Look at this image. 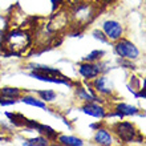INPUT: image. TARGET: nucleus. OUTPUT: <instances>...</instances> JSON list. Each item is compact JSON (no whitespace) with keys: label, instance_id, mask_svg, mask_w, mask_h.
Wrapping results in <instances>:
<instances>
[{"label":"nucleus","instance_id":"nucleus-1","mask_svg":"<svg viewBox=\"0 0 146 146\" xmlns=\"http://www.w3.org/2000/svg\"><path fill=\"white\" fill-rule=\"evenodd\" d=\"M32 46V33L24 28H11L4 35L3 52L21 56Z\"/></svg>","mask_w":146,"mask_h":146},{"label":"nucleus","instance_id":"nucleus-2","mask_svg":"<svg viewBox=\"0 0 146 146\" xmlns=\"http://www.w3.org/2000/svg\"><path fill=\"white\" fill-rule=\"evenodd\" d=\"M97 12H98L97 4L89 1H78L69 11L70 25H73L76 29H82L96 19Z\"/></svg>","mask_w":146,"mask_h":146},{"label":"nucleus","instance_id":"nucleus-3","mask_svg":"<svg viewBox=\"0 0 146 146\" xmlns=\"http://www.w3.org/2000/svg\"><path fill=\"white\" fill-rule=\"evenodd\" d=\"M111 131L114 134L115 139H118L123 143L133 142L135 139H141L139 131L137 130L134 123L129 122V121H118L115 125L111 127Z\"/></svg>","mask_w":146,"mask_h":146},{"label":"nucleus","instance_id":"nucleus-4","mask_svg":"<svg viewBox=\"0 0 146 146\" xmlns=\"http://www.w3.org/2000/svg\"><path fill=\"white\" fill-rule=\"evenodd\" d=\"M90 86L94 90L97 96L100 98H111L113 94L115 92L114 84L113 81L110 80V77L106 74V73H102L100 76H97L94 80H92L90 82Z\"/></svg>","mask_w":146,"mask_h":146},{"label":"nucleus","instance_id":"nucleus-5","mask_svg":"<svg viewBox=\"0 0 146 146\" xmlns=\"http://www.w3.org/2000/svg\"><path fill=\"white\" fill-rule=\"evenodd\" d=\"M114 52L119 58H126L130 61H137L141 56L138 46L125 37L119 38L114 42Z\"/></svg>","mask_w":146,"mask_h":146},{"label":"nucleus","instance_id":"nucleus-6","mask_svg":"<svg viewBox=\"0 0 146 146\" xmlns=\"http://www.w3.org/2000/svg\"><path fill=\"white\" fill-rule=\"evenodd\" d=\"M101 31L105 35L106 40L111 42H115L117 40L122 38L125 36V27L121 21L115 19H108L101 23Z\"/></svg>","mask_w":146,"mask_h":146},{"label":"nucleus","instance_id":"nucleus-7","mask_svg":"<svg viewBox=\"0 0 146 146\" xmlns=\"http://www.w3.org/2000/svg\"><path fill=\"white\" fill-rule=\"evenodd\" d=\"M70 25V19H69V11L65 12H57L54 13L50 20L46 23V27L54 35H60L61 32H64L65 29H68V27Z\"/></svg>","mask_w":146,"mask_h":146},{"label":"nucleus","instance_id":"nucleus-8","mask_svg":"<svg viewBox=\"0 0 146 146\" xmlns=\"http://www.w3.org/2000/svg\"><path fill=\"white\" fill-rule=\"evenodd\" d=\"M104 73V68H102V62H89V61H82L78 64V74L82 77V80L85 82H90L94 80L97 76H100Z\"/></svg>","mask_w":146,"mask_h":146},{"label":"nucleus","instance_id":"nucleus-9","mask_svg":"<svg viewBox=\"0 0 146 146\" xmlns=\"http://www.w3.org/2000/svg\"><path fill=\"white\" fill-rule=\"evenodd\" d=\"M80 110L84 113V114H88L90 117H94V118L98 119H104L106 117V113H108V109L105 108L101 101H90V102H84V104L80 106Z\"/></svg>","mask_w":146,"mask_h":146},{"label":"nucleus","instance_id":"nucleus-10","mask_svg":"<svg viewBox=\"0 0 146 146\" xmlns=\"http://www.w3.org/2000/svg\"><path fill=\"white\" fill-rule=\"evenodd\" d=\"M93 142L100 146H110L115 142V137L113 134L111 129H108L105 126H98L94 130Z\"/></svg>","mask_w":146,"mask_h":146},{"label":"nucleus","instance_id":"nucleus-11","mask_svg":"<svg viewBox=\"0 0 146 146\" xmlns=\"http://www.w3.org/2000/svg\"><path fill=\"white\" fill-rule=\"evenodd\" d=\"M74 94H76L77 100H80L81 102L101 101V98L94 93V90L92 89V86H90L89 82L86 85H77V88L74 89Z\"/></svg>","mask_w":146,"mask_h":146},{"label":"nucleus","instance_id":"nucleus-12","mask_svg":"<svg viewBox=\"0 0 146 146\" xmlns=\"http://www.w3.org/2000/svg\"><path fill=\"white\" fill-rule=\"evenodd\" d=\"M28 76L32 77V78H36V80L44 81V82H52V84H64V85H69L72 86V82H70L69 78H66L61 74V76H48V74H44V73L36 72V70H31L28 73Z\"/></svg>","mask_w":146,"mask_h":146},{"label":"nucleus","instance_id":"nucleus-13","mask_svg":"<svg viewBox=\"0 0 146 146\" xmlns=\"http://www.w3.org/2000/svg\"><path fill=\"white\" fill-rule=\"evenodd\" d=\"M115 111H118L122 117H130V115H137L139 114V109L134 105L126 104V102H117L114 108Z\"/></svg>","mask_w":146,"mask_h":146},{"label":"nucleus","instance_id":"nucleus-14","mask_svg":"<svg viewBox=\"0 0 146 146\" xmlns=\"http://www.w3.org/2000/svg\"><path fill=\"white\" fill-rule=\"evenodd\" d=\"M28 69L44 73V74H48V76H61V72H60L58 68H53V66H49V65H42V64H35V62L28 64Z\"/></svg>","mask_w":146,"mask_h":146},{"label":"nucleus","instance_id":"nucleus-15","mask_svg":"<svg viewBox=\"0 0 146 146\" xmlns=\"http://www.w3.org/2000/svg\"><path fill=\"white\" fill-rule=\"evenodd\" d=\"M56 142H58L62 146H82L84 141L76 135H68V134H57Z\"/></svg>","mask_w":146,"mask_h":146},{"label":"nucleus","instance_id":"nucleus-16","mask_svg":"<svg viewBox=\"0 0 146 146\" xmlns=\"http://www.w3.org/2000/svg\"><path fill=\"white\" fill-rule=\"evenodd\" d=\"M19 100L21 101V102H24V104L29 105V106H35V108H38V109L49 110V109H48V106H46V102H44L42 100H40L38 97L29 96V94H25V96H23V94H21V97H20Z\"/></svg>","mask_w":146,"mask_h":146},{"label":"nucleus","instance_id":"nucleus-17","mask_svg":"<svg viewBox=\"0 0 146 146\" xmlns=\"http://www.w3.org/2000/svg\"><path fill=\"white\" fill-rule=\"evenodd\" d=\"M21 94H23V90L20 88H15V86H3V88H0V96L5 97V98L19 100Z\"/></svg>","mask_w":146,"mask_h":146},{"label":"nucleus","instance_id":"nucleus-18","mask_svg":"<svg viewBox=\"0 0 146 146\" xmlns=\"http://www.w3.org/2000/svg\"><path fill=\"white\" fill-rule=\"evenodd\" d=\"M50 141L44 135H37L33 138H28L23 141V146H49Z\"/></svg>","mask_w":146,"mask_h":146},{"label":"nucleus","instance_id":"nucleus-19","mask_svg":"<svg viewBox=\"0 0 146 146\" xmlns=\"http://www.w3.org/2000/svg\"><path fill=\"white\" fill-rule=\"evenodd\" d=\"M36 94L38 96L40 100L44 102H53L57 98V93L52 90V89H44V90H36Z\"/></svg>","mask_w":146,"mask_h":146},{"label":"nucleus","instance_id":"nucleus-20","mask_svg":"<svg viewBox=\"0 0 146 146\" xmlns=\"http://www.w3.org/2000/svg\"><path fill=\"white\" fill-rule=\"evenodd\" d=\"M105 56V52L101 49H94L92 50L90 53H88L82 58V61H89V62H97V61H101V58Z\"/></svg>","mask_w":146,"mask_h":146},{"label":"nucleus","instance_id":"nucleus-21","mask_svg":"<svg viewBox=\"0 0 146 146\" xmlns=\"http://www.w3.org/2000/svg\"><path fill=\"white\" fill-rule=\"evenodd\" d=\"M118 64L121 66H125L126 69H135V65H134V62L130 61V60H126V58H121V60H118Z\"/></svg>","mask_w":146,"mask_h":146},{"label":"nucleus","instance_id":"nucleus-22","mask_svg":"<svg viewBox=\"0 0 146 146\" xmlns=\"http://www.w3.org/2000/svg\"><path fill=\"white\" fill-rule=\"evenodd\" d=\"M19 100L16 98H5V97L0 96V106H9V105H15Z\"/></svg>","mask_w":146,"mask_h":146},{"label":"nucleus","instance_id":"nucleus-23","mask_svg":"<svg viewBox=\"0 0 146 146\" xmlns=\"http://www.w3.org/2000/svg\"><path fill=\"white\" fill-rule=\"evenodd\" d=\"M92 35L96 40H100L101 42H109L108 40H106V37H105V35L102 33V31H100V29H94V31L92 32Z\"/></svg>","mask_w":146,"mask_h":146},{"label":"nucleus","instance_id":"nucleus-24","mask_svg":"<svg viewBox=\"0 0 146 146\" xmlns=\"http://www.w3.org/2000/svg\"><path fill=\"white\" fill-rule=\"evenodd\" d=\"M4 35H5V31L0 28V52H3V44H4Z\"/></svg>","mask_w":146,"mask_h":146},{"label":"nucleus","instance_id":"nucleus-25","mask_svg":"<svg viewBox=\"0 0 146 146\" xmlns=\"http://www.w3.org/2000/svg\"><path fill=\"white\" fill-rule=\"evenodd\" d=\"M114 0H97V3H102V4H110L113 3Z\"/></svg>","mask_w":146,"mask_h":146},{"label":"nucleus","instance_id":"nucleus-26","mask_svg":"<svg viewBox=\"0 0 146 146\" xmlns=\"http://www.w3.org/2000/svg\"><path fill=\"white\" fill-rule=\"evenodd\" d=\"M3 139H4V135L1 134V133H0V142H1V141H3Z\"/></svg>","mask_w":146,"mask_h":146}]
</instances>
